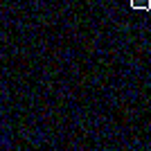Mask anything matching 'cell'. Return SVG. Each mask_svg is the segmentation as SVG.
<instances>
[{
    "instance_id": "6da1fadb",
    "label": "cell",
    "mask_w": 151,
    "mask_h": 151,
    "mask_svg": "<svg viewBox=\"0 0 151 151\" xmlns=\"http://www.w3.org/2000/svg\"><path fill=\"white\" fill-rule=\"evenodd\" d=\"M131 7L133 9H151V0H131Z\"/></svg>"
}]
</instances>
